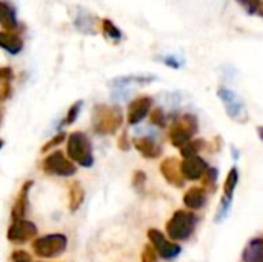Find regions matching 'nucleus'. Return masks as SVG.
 Returning <instances> with one entry per match:
<instances>
[{
  "instance_id": "2",
  "label": "nucleus",
  "mask_w": 263,
  "mask_h": 262,
  "mask_svg": "<svg viewBox=\"0 0 263 262\" xmlns=\"http://www.w3.org/2000/svg\"><path fill=\"white\" fill-rule=\"evenodd\" d=\"M199 218L191 210H177L166 222V235L171 241H186L194 233Z\"/></svg>"
},
{
  "instance_id": "6",
  "label": "nucleus",
  "mask_w": 263,
  "mask_h": 262,
  "mask_svg": "<svg viewBox=\"0 0 263 262\" xmlns=\"http://www.w3.org/2000/svg\"><path fill=\"white\" fill-rule=\"evenodd\" d=\"M217 94H219V97H220V100H222V103H223V107L227 110V114L233 120H236L239 124H247L250 120L245 103L242 102V99L233 90L222 86V88H219Z\"/></svg>"
},
{
  "instance_id": "10",
  "label": "nucleus",
  "mask_w": 263,
  "mask_h": 262,
  "mask_svg": "<svg viewBox=\"0 0 263 262\" xmlns=\"http://www.w3.org/2000/svg\"><path fill=\"white\" fill-rule=\"evenodd\" d=\"M160 173L168 184L176 188L185 187V178L180 170V161L177 158H166L160 164Z\"/></svg>"
},
{
  "instance_id": "23",
  "label": "nucleus",
  "mask_w": 263,
  "mask_h": 262,
  "mask_svg": "<svg viewBox=\"0 0 263 262\" xmlns=\"http://www.w3.org/2000/svg\"><path fill=\"white\" fill-rule=\"evenodd\" d=\"M74 25L79 31L85 34H94V17L89 12L80 11L74 20Z\"/></svg>"
},
{
  "instance_id": "12",
  "label": "nucleus",
  "mask_w": 263,
  "mask_h": 262,
  "mask_svg": "<svg viewBox=\"0 0 263 262\" xmlns=\"http://www.w3.org/2000/svg\"><path fill=\"white\" fill-rule=\"evenodd\" d=\"M180 170L185 181H199L202 179L203 173L208 170V164L202 158L194 156V158L183 159L180 162Z\"/></svg>"
},
{
  "instance_id": "32",
  "label": "nucleus",
  "mask_w": 263,
  "mask_h": 262,
  "mask_svg": "<svg viewBox=\"0 0 263 262\" xmlns=\"http://www.w3.org/2000/svg\"><path fill=\"white\" fill-rule=\"evenodd\" d=\"M162 62L168 66H173V68H180L182 66V62L176 57V56H165L162 57Z\"/></svg>"
},
{
  "instance_id": "14",
  "label": "nucleus",
  "mask_w": 263,
  "mask_h": 262,
  "mask_svg": "<svg viewBox=\"0 0 263 262\" xmlns=\"http://www.w3.org/2000/svg\"><path fill=\"white\" fill-rule=\"evenodd\" d=\"M133 145L136 150L146 159H157L162 156V147L151 137L143 136V137H136L133 141Z\"/></svg>"
},
{
  "instance_id": "33",
  "label": "nucleus",
  "mask_w": 263,
  "mask_h": 262,
  "mask_svg": "<svg viewBox=\"0 0 263 262\" xmlns=\"http://www.w3.org/2000/svg\"><path fill=\"white\" fill-rule=\"evenodd\" d=\"M117 145H119V148H120V150H123V151H128V150H129L131 144H129V141H128V133H126V131H123V134L119 137Z\"/></svg>"
},
{
  "instance_id": "26",
  "label": "nucleus",
  "mask_w": 263,
  "mask_h": 262,
  "mask_svg": "<svg viewBox=\"0 0 263 262\" xmlns=\"http://www.w3.org/2000/svg\"><path fill=\"white\" fill-rule=\"evenodd\" d=\"M82 107H83V100H77L76 103H72V105L69 107V110H68V113H66V116H65V119L62 120V124H60V125H63V127L72 125V124L77 120V117H79V114H80Z\"/></svg>"
},
{
  "instance_id": "7",
  "label": "nucleus",
  "mask_w": 263,
  "mask_h": 262,
  "mask_svg": "<svg viewBox=\"0 0 263 262\" xmlns=\"http://www.w3.org/2000/svg\"><path fill=\"white\" fill-rule=\"evenodd\" d=\"M42 168L46 174L60 176V178H71L77 171V167L74 165V162L66 159L62 151H54L49 156H46L43 159Z\"/></svg>"
},
{
  "instance_id": "22",
  "label": "nucleus",
  "mask_w": 263,
  "mask_h": 262,
  "mask_svg": "<svg viewBox=\"0 0 263 262\" xmlns=\"http://www.w3.org/2000/svg\"><path fill=\"white\" fill-rule=\"evenodd\" d=\"M206 147H208V144H206L203 139H191L185 147L180 148V154H182L183 159L194 158V156H197L200 151H203Z\"/></svg>"
},
{
  "instance_id": "17",
  "label": "nucleus",
  "mask_w": 263,
  "mask_h": 262,
  "mask_svg": "<svg viewBox=\"0 0 263 262\" xmlns=\"http://www.w3.org/2000/svg\"><path fill=\"white\" fill-rule=\"evenodd\" d=\"M0 25L6 29H15L17 28V15H15V8L6 2V0H0Z\"/></svg>"
},
{
  "instance_id": "20",
  "label": "nucleus",
  "mask_w": 263,
  "mask_h": 262,
  "mask_svg": "<svg viewBox=\"0 0 263 262\" xmlns=\"http://www.w3.org/2000/svg\"><path fill=\"white\" fill-rule=\"evenodd\" d=\"M14 74L9 66H0V103L8 100L12 94L11 80Z\"/></svg>"
},
{
  "instance_id": "9",
  "label": "nucleus",
  "mask_w": 263,
  "mask_h": 262,
  "mask_svg": "<svg viewBox=\"0 0 263 262\" xmlns=\"http://www.w3.org/2000/svg\"><path fill=\"white\" fill-rule=\"evenodd\" d=\"M37 236V225L28 219H15L11 221L6 238L12 244H25Z\"/></svg>"
},
{
  "instance_id": "3",
  "label": "nucleus",
  "mask_w": 263,
  "mask_h": 262,
  "mask_svg": "<svg viewBox=\"0 0 263 262\" xmlns=\"http://www.w3.org/2000/svg\"><path fill=\"white\" fill-rule=\"evenodd\" d=\"M66 153H68V158L71 159V162H76L80 167L89 168L94 165L91 141L82 131H74L68 136Z\"/></svg>"
},
{
  "instance_id": "29",
  "label": "nucleus",
  "mask_w": 263,
  "mask_h": 262,
  "mask_svg": "<svg viewBox=\"0 0 263 262\" xmlns=\"http://www.w3.org/2000/svg\"><path fill=\"white\" fill-rule=\"evenodd\" d=\"M145 184H146V174H145V171H142V170H137V171H134L133 173V187L137 190V191H143V188H145Z\"/></svg>"
},
{
  "instance_id": "24",
  "label": "nucleus",
  "mask_w": 263,
  "mask_h": 262,
  "mask_svg": "<svg viewBox=\"0 0 263 262\" xmlns=\"http://www.w3.org/2000/svg\"><path fill=\"white\" fill-rule=\"evenodd\" d=\"M202 188L208 193H214L217 190V168L208 167V170L202 176Z\"/></svg>"
},
{
  "instance_id": "35",
  "label": "nucleus",
  "mask_w": 263,
  "mask_h": 262,
  "mask_svg": "<svg viewBox=\"0 0 263 262\" xmlns=\"http://www.w3.org/2000/svg\"><path fill=\"white\" fill-rule=\"evenodd\" d=\"M257 133H259V137L263 141V127H259V128H257Z\"/></svg>"
},
{
  "instance_id": "18",
  "label": "nucleus",
  "mask_w": 263,
  "mask_h": 262,
  "mask_svg": "<svg viewBox=\"0 0 263 262\" xmlns=\"http://www.w3.org/2000/svg\"><path fill=\"white\" fill-rule=\"evenodd\" d=\"M243 262H263V238H254L242 253Z\"/></svg>"
},
{
  "instance_id": "21",
  "label": "nucleus",
  "mask_w": 263,
  "mask_h": 262,
  "mask_svg": "<svg viewBox=\"0 0 263 262\" xmlns=\"http://www.w3.org/2000/svg\"><path fill=\"white\" fill-rule=\"evenodd\" d=\"M237 184H239V170H237V167H233L228 171L225 184H223V198L225 199H228V201L233 199Z\"/></svg>"
},
{
  "instance_id": "11",
  "label": "nucleus",
  "mask_w": 263,
  "mask_h": 262,
  "mask_svg": "<svg viewBox=\"0 0 263 262\" xmlns=\"http://www.w3.org/2000/svg\"><path fill=\"white\" fill-rule=\"evenodd\" d=\"M151 107H153V99L149 96H140L134 99L128 107V124L129 125L140 124L149 114Z\"/></svg>"
},
{
  "instance_id": "31",
  "label": "nucleus",
  "mask_w": 263,
  "mask_h": 262,
  "mask_svg": "<svg viewBox=\"0 0 263 262\" xmlns=\"http://www.w3.org/2000/svg\"><path fill=\"white\" fill-rule=\"evenodd\" d=\"M11 262H32L31 255L25 250H15L11 253Z\"/></svg>"
},
{
  "instance_id": "19",
  "label": "nucleus",
  "mask_w": 263,
  "mask_h": 262,
  "mask_svg": "<svg viewBox=\"0 0 263 262\" xmlns=\"http://www.w3.org/2000/svg\"><path fill=\"white\" fill-rule=\"evenodd\" d=\"M68 195H69L68 207H69V212L74 213V212H77V210L82 207V204H83V201H85V190H83L82 184H80L79 181H74V182L69 185Z\"/></svg>"
},
{
  "instance_id": "13",
  "label": "nucleus",
  "mask_w": 263,
  "mask_h": 262,
  "mask_svg": "<svg viewBox=\"0 0 263 262\" xmlns=\"http://www.w3.org/2000/svg\"><path fill=\"white\" fill-rule=\"evenodd\" d=\"M34 185L32 181H26L18 195H17V199L12 205V210H11V219L15 221V219H25L26 216V212H28V207H29V201H28V196H29V191H31V187Z\"/></svg>"
},
{
  "instance_id": "5",
  "label": "nucleus",
  "mask_w": 263,
  "mask_h": 262,
  "mask_svg": "<svg viewBox=\"0 0 263 262\" xmlns=\"http://www.w3.org/2000/svg\"><path fill=\"white\" fill-rule=\"evenodd\" d=\"M68 238L62 233H52L37 238L32 242V250L39 258H55L66 250Z\"/></svg>"
},
{
  "instance_id": "36",
  "label": "nucleus",
  "mask_w": 263,
  "mask_h": 262,
  "mask_svg": "<svg viewBox=\"0 0 263 262\" xmlns=\"http://www.w3.org/2000/svg\"><path fill=\"white\" fill-rule=\"evenodd\" d=\"M2 122H3V110L0 108V125H2Z\"/></svg>"
},
{
  "instance_id": "27",
  "label": "nucleus",
  "mask_w": 263,
  "mask_h": 262,
  "mask_svg": "<svg viewBox=\"0 0 263 262\" xmlns=\"http://www.w3.org/2000/svg\"><path fill=\"white\" fill-rule=\"evenodd\" d=\"M149 120L153 125H157L160 128H165L166 127V116L163 113L162 108H154L151 113H149Z\"/></svg>"
},
{
  "instance_id": "15",
  "label": "nucleus",
  "mask_w": 263,
  "mask_h": 262,
  "mask_svg": "<svg viewBox=\"0 0 263 262\" xmlns=\"http://www.w3.org/2000/svg\"><path fill=\"white\" fill-rule=\"evenodd\" d=\"M0 48L15 56L23 49V40L18 34L9 31H0Z\"/></svg>"
},
{
  "instance_id": "4",
  "label": "nucleus",
  "mask_w": 263,
  "mask_h": 262,
  "mask_svg": "<svg viewBox=\"0 0 263 262\" xmlns=\"http://www.w3.org/2000/svg\"><path fill=\"white\" fill-rule=\"evenodd\" d=\"M199 131V120L194 114L185 113L179 116L170 127V141L176 148L185 147Z\"/></svg>"
},
{
  "instance_id": "25",
  "label": "nucleus",
  "mask_w": 263,
  "mask_h": 262,
  "mask_svg": "<svg viewBox=\"0 0 263 262\" xmlns=\"http://www.w3.org/2000/svg\"><path fill=\"white\" fill-rule=\"evenodd\" d=\"M102 31H103V34H105L109 40H114V42H119V40H122V37H123L122 31H120L109 19H103V22H102Z\"/></svg>"
},
{
  "instance_id": "8",
  "label": "nucleus",
  "mask_w": 263,
  "mask_h": 262,
  "mask_svg": "<svg viewBox=\"0 0 263 262\" xmlns=\"http://www.w3.org/2000/svg\"><path fill=\"white\" fill-rule=\"evenodd\" d=\"M148 239H149L153 249L156 250V253H157L160 258L166 259V261H171V259L177 258V256L180 255V252H182V249H180L179 244H176L174 241L168 239V238H166L160 230H157V229H149V230H148Z\"/></svg>"
},
{
  "instance_id": "28",
  "label": "nucleus",
  "mask_w": 263,
  "mask_h": 262,
  "mask_svg": "<svg viewBox=\"0 0 263 262\" xmlns=\"http://www.w3.org/2000/svg\"><path fill=\"white\" fill-rule=\"evenodd\" d=\"M65 139H66V134H65V133H59L57 136L51 137V139H49V141H48V142H46V144L42 147V150H40V151H42V153H48L49 150H54V148H57V147H59V145H60V144H62Z\"/></svg>"
},
{
  "instance_id": "34",
  "label": "nucleus",
  "mask_w": 263,
  "mask_h": 262,
  "mask_svg": "<svg viewBox=\"0 0 263 262\" xmlns=\"http://www.w3.org/2000/svg\"><path fill=\"white\" fill-rule=\"evenodd\" d=\"M242 5H245L250 11H257L259 5H260V0H239Z\"/></svg>"
},
{
  "instance_id": "1",
  "label": "nucleus",
  "mask_w": 263,
  "mask_h": 262,
  "mask_svg": "<svg viewBox=\"0 0 263 262\" xmlns=\"http://www.w3.org/2000/svg\"><path fill=\"white\" fill-rule=\"evenodd\" d=\"M123 125V113L119 107L96 105L92 110V130L100 136L116 134Z\"/></svg>"
},
{
  "instance_id": "30",
  "label": "nucleus",
  "mask_w": 263,
  "mask_h": 262,
  "mask_svg": "<svg viewBox=\"0 0 263 262\" xmlns=\"http://www.w3.org/2000/svg\"><path fill=\"white\" fill-rule=\"evenodd\" d=\"M159 255L156 253V250L153 249V246L151 244H146L145 247H143V250H142V256H140V259L142 262H159V258H157Z\"/></svg>"
},
{
  "instance_id": "37",
  "label": "nucleus",
  "mask_w": 263,
  "mask_h": 262,
  "mask_svg": "<svg viewBox=\"0 0 263 262\" xmlns=\"http://www.w3.org/2000/svg\"><path fill=\"white\" fill-rule=\"evenodd\" d=\"M3 144H5V142H3V141H2V139H0V150H2V148H3Z\"/></svg>"
},
{
  "instance_id": "38",
  "label": "nucleus",
  "mask_w": 263,
  "mask_h": 262,
  "mask_svg": "<svg viewBox=\"0 0 263 262\" xmlns=\"http://www.w3.org/2000/svg\"><path fill=\"white\" fill-rule=\"evenodd\" d=\"M262 15H263V12H262Z\"/></svg>"
},
{
  "instance_id": "16",
  "label": "nucleus",
  "mask_w": 263,
  "mask_h": 262,
  "mask_svg": "<svg viewBox=\"0 0 263 262\" xmlns=\"http://www.w3.org/2000/svg\"><path fill=\"white\" fill-rule=\"evenodd\" d=\"M206 202V191L202 187H191L185 196L183 204L188 210H200Z\"/></svg>"
}]
</instances>
